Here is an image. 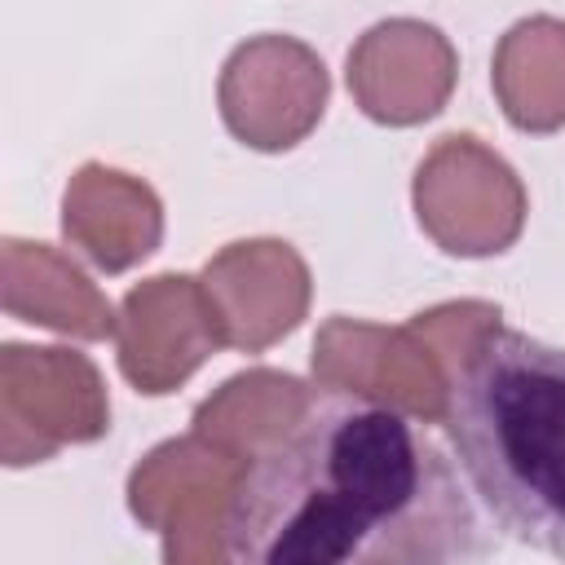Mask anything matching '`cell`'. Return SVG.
Wrapping results in <instances>:
<instances>
[{
    "label": "cell",
    "instance_id": "5",
    "mask_svg": "<svg viewBox=\"0 0 565 565\" xmlns=\"http://www.w3.org/2000/svg\"><path fill=\"white\" fill-rule=\"evenodd\" d=\"M252 459L203 433L159 441L128 472V512L163 539L168 565L225 561V512Z\"/></svg>",
    "mask_w": 565,
    "mask_h": 565
},
{
    "label": "cell",
    "instance_id": "4",
    "mask_svg": "<svg viewBox=\"0 0 565 565\" xmlns=\"http://www.w3.org/2000/svg\"><path fill=\"white\" fill-rule=\"evenodd\" d=\"M110 433V397L93 358L57 344H0V459L44 463Z\"/></svg>",
    "mask_w": 565,
    "mask_h": 565
},
{
    "label": "cell",
    "instance_id": "14",
    "mask_svg": "<svg viewBox=\"0 0 565 565\" xmlns=\"http://www.w3.org/2000/svg\"><path fill=\"white\" fill-rule=\"evenodd\" d=\"M313 388L318 384H305L300 375H287L274 366H252V371L230 375L212 397H203L194 406L190 428L243 459H256L269 441H278L300 419Z\"/></svg>",
    "mask_w": 565,
    "mask_h": 565
},
{
    "label": "cell",
    "instance_id": "3",
    "mask_svg": "<svg viewBox=\"0 0 565 565\" xmlns=\"http://www.w3.org/2000/svg\"><path fill=\"white\" fill-rule=\"evenodd\" d=\"M419 230L459 260L503 256L525 230V181L472 132H446L428 146L411 177Z\"/></svg>",
    "mask_w": 565,
    "mask_h": 565
},
{
    "label": "cell",
    "instance_id": "13",
    "mask_svg": "<svg viewBox=\"0 0 565 565\" xmlns=\"http://www.w3.org/2000/svg\"><path fill=\"white\" fill-rule=\"evenodd\" d=\"M490 88L516 132L565 128V18L534 13L512 22L490 57Z\"/></svg>",
    "mask_w": 565,
    "mask_h": 565
},
{
    "label": "cell",
    "instance_id": "7",
    "mask_svg": "<svg viewBox=\"0 0 565 565\" xmlns=\"http://www.w3.org/2000/svg\"><path fill=\"white\" fill-rule=\"evenodd\" d=\"M309 371L313 384L322 388L384 402L419 424H441L446 415L450 380L411 322L384 327V322L331 313L313 335Z\"/></svg>",
    "mask_w": 565,
    "mask_h": 565
},
{
    "label": "cell",
    "instance_id": "6",
    "mask_svg": "<svg viewBox=\"0 0 565 565\" xmlns=\"http://www.w3.org/2000/svg\"><path fill=\"white\" fill-rule=\"evenodd\" d=\"M331 75L318 49L265 31L234 44L216 75V110L234 141L260 154L296 150L327 115Z\"/></svg>",
    "mask_w": 565,
    "mask_h": 565
},
{
    "label": "cell",
    "instance_id": "8",
    "mask_svg": "<svg viewBox=\"0 0 565 565\" xmlns=\"http://www.w3.org/2000/svg\"><path fill=\"white\" fill-rule=\"evenodd\" d=\"M119 375L141 397L177 393L216 349H225L212 296L194 274H150L119 300Z\"/></svg>",
    "mask_w": 565,
    "mask_h": 565
},
{
    "label": "cell",
    "instance_id": "2",
    "mask_svg": "<svg viewBox=\"0 0 565 565\" xmlns=\"http://www.w3.org/2000/svg\"><path fill=\"white\" fill-rule=\"evenodd\" d=\"M441 428L490 521L565 561V344L499 322L455 371Z\"/></svg>",
    "mask_w": 565,
    "mask_h": 565
},
{
    "label": "cell",
    "instance_id": "11",
    "mask_svg": "<svg viewBox=\"0 0 565 565\" xmlns=\"http://www.w3.org/2000/svg\"><path fill=\"white\" fill-rule=\"evenodd\" d=\"M62 238L102 274H128L163 243V199L110 163H79L62 190Z\"/></svg>",
    "mask_w": 565,
    "mask_h": 565
},
{
    "label": "cell",
    "instance_id": "1",
    "mask_svg": "<svg viewBox=\"0 0 565 565\" xmlns=\"http://www.w3.org/2000/svg\"><path fill=\"white\" fill-rule=\"evenodd\" d=\"M486 556L455 459L419 419L313 388L300 419L238 477L225 561L238 565H459Z\"/></svg>",
    "mask_w": 565,
    "mask_h": 565
},
{
    "label": "cell",
    "instance_id": "9",
    "mask_svg": "<svg viewBox=\"0 0 565 565\" xmlns=\"http://www.w3.org/2000/svg\"><path fill=\"white\" fill-rule=\"evenodd\" d=\"M344 84L371 124L415 128L446 110L459 84V53L450 35L424 18H384L353 40Z\"/></svg>",
    "mask_w": 565,
    "mask_h": 565
},
{
    "label": "cell",
    "instance_id": "15",
    "mask_svg": "<svg viewBox=\"0 0 565 565\" xmlns=\"http://www.w3.org/2000/svg\"><path fill=\"white\" fill-rule=\"evenodd\" d=\"M503 322L499 305L490 300H446V305H433V309H419L411 318V327L424 335V344L437 353L446 380H455V371L468 362V353Z\"/></svg>",
    "mask_w": 565,
    "mask_h": 565
},
{
    "label": "cell",
    "instance_id": "10",
    "mask_svg": "<svg viewBox=\"0 0 565 565\" xmlns=\"http://www.w3.org/2000/svg\"><path fill=\"white\" fill-rule=\"evenodd\" d=\"M225 349L265 353L287 340L313 300V274L287 238H234L203 265Z\"/></svg>",
    "mask_w": 565,
    "mask_h": 565
},
{
    "label": "cell",
    "instance_id": "12",
    "mask_svg": "<svg viewBox=\"0 0 565 565\" xmlns=\"http://www.w3.org/2000/svg\"><path fill=\"white\" fill-rule=\"evenodd\" d=\"M0 305L9 318L71 340H115L119 331V309L106 291L62 247L40 238H0Z\"/></svg>",
    "mask_w": 565,
    "mask_h": 565
}]
</instances>
